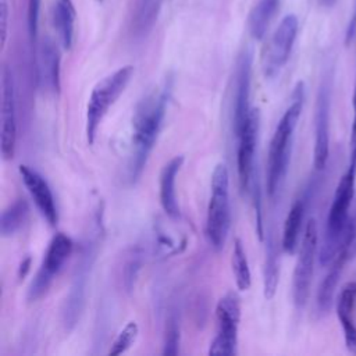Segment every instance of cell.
I'll return each instance as SVG.
<instances>
[{"label": "cell", "instance_id": "cell-1", "mask_svg": "<svg viewBox=\"0 0 356 356\" xmlns=\"http://www.w3.org/2000/svg\"><path fill=\"white\" fill-rule=\"evenodd\" d=\"M172 92V78L167 76L160 85L150 89L136 104L132 115L131 153L128 160V179L135 182L157 142L165 117L167 104Z\"/></svg>", "mask_w": 356, "mask_h": 356}, {"label": "cell", "instance_id": "cell-2", "mask_svg": "<svg viewBox=\"0 0 356 356\" xmlns=\"http://www.w3.org/2000/svg\"><path fill=\"white\" fill-rule=\"evenodd\" d=\"M303 100L305 85L303 82H298L291 95V104L280 118L273 134V138L270 140L266 186L267 193L271 199L277 196V193L282 188V184L288 172L293 135L303 108Z\"/></svg>", "mask_w": 356, "mask_h": 356}, {"label": "cell", "instance_id": "cell-3", "mask_svg": "<svg viewBox=\"0 0 356 356\" xmlns=\"http://www.w3.org/2000/svg\"><path fill=\"white\" fill-rule=\"evenodd\" d=\"M355 181H356V140L353 142L349 165L346 172L341 177L334 197L328 210L323 243L320 248V264L327 266L332 261L337 252L341 248L345 229L349 224V207L355 193Z\"/></svg>", "mask_w": 356, "mask_h": 356}, {"label": "cell", "instance_id": "cell-4", "mask_svg": "<svg viewBox=\"0 0 356 356\" xmlns=\"http://www.w3.org/2000/svg\"><path fill=\"white\" fill-rule=\"evenodd\" d=\"M210 199L206 214V238L209 245L220 252L227 241L231 227L229 175L224 163L216 165L211 174Z\"/></svg>", "mask_w": 356, "mask_h": 356}, {"label": "cell", "instance_id": "cell-5", "mask_svg": "<svg viewBox=\"0 0 356 356\" xmlns=\"http://www.w3.org/2000/svg\"><path fill=\"white\" fill-rule=\"evenodd\" d=\"M100 227H97L96 232L93 236L88 238L81 249L79 259L76 261L72 281L68 289V293L65 296L63 310H61V321L65 328V331L74 330L76 323L81 318V314L83 312L85 306V299H86V289H88V282L90 277V271L93 268L97 249H99V234H100Z\"/></svg>", "mask_w": 356, "mask_h": 356}, {"label": "cell", "instance_id": "cell-6", "mask_svg": "<svg viewBox=\"0 0 356 356\" xmlns=\"http://www.w3.org/2000/svg\"><path fill=\"white\" fill-rule=\"evenodd\" d=\"M134 71L132 65H124L104 76L92 89L86 106V139L89 145H93L96 140L97 129L103 118L108 113L110 107L124 93Z\"/></svg>", "mask_w": 356, "mask_h": 356}, {"label": "cell", "instance_id": "cell-7", "mask_svg": "<svg viewBox=\"0 0 356 356\" xmlns=\"http://www.w3.org/2000/svg\"><path fill=\"white\" fill-rule=\"evenodd\" d=\"M253 51L243 47L236 56L231 79V129L236 138L242 131L250 113V83H252Z\"/></svg>", "mask_w": 356, "mask_h": 356}, {"label": "cell", "instance_id": "cell-8", "mask_svg": "<svg viewBox=\"0 0 356 356\" xmlns=\"http://www.w3.org/2000/svg\"><path fill=\"white\" fill-rule=\"evenodd\" d=\"M217 332L209 346V355H236L238 328L241 321V298L236 292H227L216 306Z\"/></svg>", "mask_w": 356, "mask_h": 356}, {"label": "cell", "instance_id": "cell-9", "mask_svg": "<svg viewBox=\"0 0 356 356\" xmlns=\"http://www.w3.org/2000/svg\"><path fill=\"white\" fill-rule=\"evenodd\" d=\"M72 250H74V242L68 235L63 232H57L51 238L47 246V250L44 253V257L42 260V264L29 284L28 293H26V299L29 302H36L47 292L54 277L60 273L65 261L72 254Z\"/></svg>", "mask_w": 356, "mask_h": 356}, {"label": "cell", "instance_id": "cell-10", "mask_svg": "<svg viewBox=\"0 0 356 356\" xmlns=\"http://www.w3.org/2000/svg\"><path fill=\"white\" fill-rule=\"evenodd\" d=\"M317 253V224L310 218L306 224L305 234L299 246L298 260L292 278V299L296 309L302 310L309 299Z\"/></svg>", "mask_w": 356, "mask_h": 356}, {"label": "cell", "instance_id": "cell-11", "mask_svg": "<svg viewBox=\"0 0 356 356\" xmlns=\"http://www.w3.org/2000/svg\"><path fill=\"white\" fill-rule=\"evenodd\" d=\"M299 22L295 14L285 15L270 36L263 53V72L266 78H274L286 64L298 36Z\"/></svg>", "mask_w": 356, "mask_h": 356}, {"label": "cell", "instance_id": "cell-12", "mask_svg": "<svg viewBox=\"0 0 356 356\" xmlns=\"http://www.w3.org/2000/svg\"><path fill=\"white\" fill-rule=\"evenodd\" d=\"M260 131V110L257 107L252 108L246 122L236 136L238 150H236V170L239 186L243 192H250L252 179L254 175V153L257 147Z\"/></svg>", "mask_w": 356, "mask_h": 356}, {"label": "cell", "instance_id": "cell-13", "mask_svg": "<svg viewBox=\"0 0 356 356\" xmlns=\"http://www.w3.org/2000/svg\"><path fill=\"white\" fill-rule=\"evenodd\" d=\"M0 147L4 160L14 157L17 146V106L14 78L10 67H1V111H0Z\"/></svg>", "mask_w": 356, "mask_h": 356}, {"label": "cell", "instance_id": "cell-14", "mask_svg": "<svg viewBox=\"0 0 356 356\" xmlns=\"http://www.w3.org/2000/svg\"><path fill=\"white\" fill-rule=\"evenodd\" d=\"M330 108H331V78L325 76L318 88L314 110V146L313 164L323 170L330 153Z\"/></svg>", "mask_w": 356, "mask_h": 356}, {"label": "cell", "instance_id": "cell-15", "mask_svg": "<svg viewBox=\"0 0 356 356\" xmlns=\"http://www.w3.org/2000/svg\"><path fill=\"white\" fill-rule=\"evenodd\" d=\"M355 241H356V224H355V221L350 220L346 229H345V235H343L341 248L337 252L332 261L330 263L331 267H330L328 273L325 274L324 280L321 281L320 288L317 291L316 306H317V310H318L320 314H325L331 309L334 293H335L341 273L343 270L345 263L348 261V259L352 254Z\"/></svg>", "mask_w": 356, "mask_h": 356}, {"label": "cell", "instance_id": "cell-16", "mask_svg": "<svg viewBox=\"0 0 356 356\" xmlns=\"http://www.w3.org/2000/svg\"><path fill=\"white\" fill-rule=\"evenodd\" d=\"M21 179L31 195L33 203L36 204L38 210L40 214L44 217V220L49 222V225L56 227L58 221V213H57V206L54 202L53 192L47 184V181L33 168L21 164L18 167Z\"/></svg>", "mask_w": 356, "mask_h": 356}, {"label": "cell", "instance_id": "cell-17", "mask_svg": "<svg viewBox=\"0 0 356 356\" xmlns=\"http://www.w3.org/2000/svg\"><path fill=\"white\" fill-rule=\"evenodd\" d=\"M36 76L46 90L51 93L60 92V51L49 38L43 39L38 47Z\"/></svg>", "mask_w": 356, "mask_h": 356}, {"label": "cell", "instance_id": "cell-18", "mask_svg": "<svg viewBox=\"0 0 356 356\" xmlns=\"http://www.w3.org/2000/svg\"><path fill=\"white\" fill-rule=\"evenodd\" d=\"M184 160H185L184 156L172 157L161 168L160 179H159L160 204H161L164 213L172 220L179 218V206H178L177 193H175V179H177V175L184 164Z\"/></svg>", "mask_w": 356, "mask_h": 356}, {"label": "cell", "instance_id": "cell-19", "mask_svg": "<svg viewBox=\"0 0 356 356\" xmlns=\"http://www.w3.org/2000/svg\"><path fill=\"white\" fill-rule=\"evenodd\" d=\"M164 0H134L129 15V31L134 38L142 39L153 29Z\"/></svg>", "mask_w": 356, "mask_h": 356}, {"label": "cell", "instance_id": "cell-20", "mask_svg": "<svg viewBox=\"0 0 356 356\" xmlns=\"http://www.w3.org/2000/svg\"><path fill=\"white\" fill-rule=\"evenodd\" d=\"M356 302V282H348L338 298L337 314L342 325L346 348L356 353V324L353 320V309Z\"/></svg>", "mask_w": 356, "mask_h": 356}, {"label": "cell", "instance_id": "cell-21", "mask_svg": "<svg viewBox=\"0 0 356 356\" xmlns=\"http://www.w3.org/2000/svg\"><path fill=\"white\" fill-rule=\"evenodd\" d=\"M280 8V0H257L248 15V31L256 40H261Z\"/></svg>", "mask_w": 356, "mask_h": 356}, {"label": "cell", "instance_id": "cell-22", "mask_svg": "<svg viewBox=\"0 0 356 356\" xmlns=\"http://www.w3.org/2000/svg\"><path fill=\"white\" fill-rule=\"evenodd\" d=\"M303 217H305V199H296L286 214L284 229H282L281 248L288 254H293L298 248Z\"/></svg>", "mask_w": 356, "mask_h": 356}, {"label": "cell", "instance_id": "cell-23", "mask_svg": "<svg viewBox=\"0 0 356 356\" xmlns=\"http://www.w3.org/2000/svg\"><path fill=\"white\" fill-rule=\"evenodd\" d=\"M74 17L75 8L68 6L65 1L58 0L51 10L53 26L58 35L60 43L65 50H70L74 42Z\"/></svg>", "mask_w": 356, "mask_h": 356}, {"label": "cell", "instance_id": "cell-24", "mask_svg": "<svg viewBox=\"0 0 356 356\" xmlns=\"http://www.w3.org/2000/svg\"><path fill=\"white\" fill-rule=\"evenodd\" d=\"M280 275V261H278V248L274 234L270 231L267 234L266 245V261H264V278H263V292L264 298L270 300L277 291Z\"/></svg>", "mask_w": 356, "mask_h": 356}, {"label": "cell", "instance_id": "cell-25", "mask_svg": "<svg viewBox=\"0 0 356 356\" xmlns=\"http://www.w3.org/2000/svg\"><path fill=\"white\" fill-rule=\"evenodd\" d=\"M29 214V206L25 199H17L8 207L1 211L0 217V232L1 236L14 235L26 221Z\"/></svg>", "mask_w": 356, "mask_h": 356}, {"label": "cell", "instance_id": "cell-26", "mask_svg": "<svg viewBox=\"0 0 356 356\" xmlns=\"http://www.w3.org/2000/svg\"><path fill=\"white\" fill-rule=\"evenodd\" d=\"M231 268L235 278V284L239 291H248L252 284L250 268L248 263V257L242 245V241L236 238L234 241V249L231 256Z\"/></svg>", "mask_w": 356, "mask_h": 356}, {"label": "cell", "instance_id": "cell-27", "mask_svg": "<svg viewBox=\"0 0 356 356\" xmlns=\"http://www.w3.org/2000/svg\"><path fill=\"white\" fill-rule=\"evenodd\" d=\"M138 334H139V327H138V323L131 320L128 321L124 328L117 334L115 339L113 341L110 349H108V355H113V356H117V355H121V353H125L136 341L138 338Z\"/></svg>", "mask_w": 356, "mask_h": 356}, {"label": "cell", "instance_id": "cell-28", "mask_svg": "<svg viewBox=\"0 0 356 356\" xmlns=\"http://www.w3.org/2000/svg\"><path fill=\"white\" fill-rule=\"evenodd\" d=\"M179 352V323L175 314H170L165 323L163 355H177Z\"/></svg>", "mask_w": 356, "mask_h": 356}, {"label": "cell", "instance_id": "cell-29", "mask_svg": "<svg viewBox=\"0 0 356 356\" xmlns=\"http://www.w3.org/2000/svg\"><path fill=\"white\" fill-rule=\"evenodd\" d=\"M40 3L42 0H26V25H28V33L32 42H35L38 36Z\"/></svg>", "mask_w": 356, "mask_h": 356}, {"label": "cell", "instance_id": "cell-30", "mask_svg": "<svg viewBox=\"0 0 356 356\" xmlns=\"http://www.w3.org/2000/svg\"><path fill=\"white\" fill-rule=\"evenodd\" d=\"M8 29V0H0V42L1 49L6 46Z\"/></svg>", "mask_w": 356, "mask_h": 356}, {"label": "cell", "instance_id": "cell-31", "mask_svg": "<svg viewBox=\"0 0 356 356\" xmlns=\"http://www.w3.org/2000/svg\"><path fill=\"white\" fill-rule=\"evenodd\" d=\"M355 35H356V10H355V13H353V15H352V18H350V21L348 24V28H346V33H345V43H346V46L353 40Z\"/></svg>", "mask_w": 356, "mask_h": 356}, {"label": "cell", "instance_id": "cell-32", "mask_svg": "<svg viewBox=\"0 0 356 356\" xmlns=\"http://www.w3.org/2000/svg\"><path fill=\"white\" fill-rule=\"evenodd\" d=\"M29 270H31V257L26 256V257L21 261V264H19V267H18V278H19V280H24V278L26 277V274L29 273Z\"/></svg>", "mask_w": 356, "mask_h": 356}, {"label": "cell", "instance_id": "cell-33", "mask_svg": "<svg viewBox=\"0 0 356 356\" xmlns=\"http://www.w3.org/2000/svg\"><path fill=\"white\" fill-rule=\"evenodd\" d=\"M352 106H353V122H352V143H353L356 140V81H355V90H353Z\"/></svg>", "mask_w": 356, "mask_h": 356}, {"label": "cell", "instance_id": "cell-34", "mask_svg": "<svg viewBox=\"0 0 356 356\" xmlns=\"http://www.w3.org/2000/svg\"><path fill=\"white\" fill-rule=\"evenodd\" d=\"M337 0H321V4L325 7H332Z\"/></svg>", "mask_w": 356, "mask_h": 356}, {"label": "cell", "instance_id": "cell-35", "mask_svg": "<svg viewBox=\"0 0 356 356\" xmlns=\"http://www.w3.org/2000/svg\"><path fill=\"white\" fill-rule=\"evenodd\" d=\"M63 1H65L68 6H71V7L74 8V4H72V1H71V0H63Z\"/></svg>", "mask_w": 356, "mask_h": 356}, {"label": "cell", "instance_id": "cell-36", "mask_svg": "<svg viewBox=\"0 0 356 356\" xmlns=\"http://www.w3.org/2000/svg\"><path fill=\"white\" fill-rule=\"evenodd\" d=\"M97 1H103V0H97Z\"/></svg>", "mask_w": 356, "mask_h": 356}]
</instances>
